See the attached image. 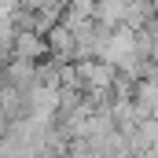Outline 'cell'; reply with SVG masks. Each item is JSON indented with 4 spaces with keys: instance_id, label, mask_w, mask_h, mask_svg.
<instances>
[{
    "instance_id": "1",
    "label": "cell",
    "mask_w": 158,
    "mask_h": 158,
    "mask_svg": "<svg viewBox=\"0 0 158 158\" xmlns=\"http://www.w3.org/2000/svg\"><path fill=\"white\" fill-rule=\"evenodd\" d=\"M44 55H48V44H44V37H40L37 30H30V26L15 30L7 59H26V63H37V59H44Z\"/></svg>"
},
{
    "instance_id": "2",
    "label": "cell",
    "mask_w": 158,
    "mask_h": 158,
    "mask_svg": "<svg viewBox=\"0 0 158 158\" xmlns=\"http://www.w3.org/2000/svg\"><path fill=\"white\" fill-rule=\"evenodd\" d=\"M92 19H96L99 26H107V30L125 26V19H129V0H96V4H92Z\"/></svg>"
},
{
    "instance_id": "3",
    "label": "cell",
    "mask_w": 158,
    "mask_h": 158,
    "mask_svg": "<svg viewBox=\"0 0 158 158\" xmlns=\"http://www.w3.org/2000/svg\"><path fill=\"white\" fill-rule=\"evenodd\" d=\"M19 4H22L26 11H40V7H44V4H52V0H19Z\"/></svg>"
},
{
    "instance_id": "4",
    "label": "cell",
    "mask_w": 158,
    "mask_h": 158,
    "mask_svg": "<svg viewBox=\"0 0 158 158\" xmlns=\"http://www.w3.org/2000/svg\"><path fill=\"white\" fill-rule=\"evenodd\" d=\"M7 125H11V121H7V118H4V114H0V136L7 132Z\"/></svg>"
},
{
    "instance_id": "5",
    "label": "cell",
    "mask_w": 158,
    "mask_h": 158,
    "mask_svg": "<svg viewBox=\"0 0 158 158\" xmlns=\"http://www.w3.org/2000/svg\"><path fill=\"white\" fill-rule=\"evenodd\" d=\"M59 4H63V7H66V4H70V0H59Z\"/></svg>"
}]
</instances>
